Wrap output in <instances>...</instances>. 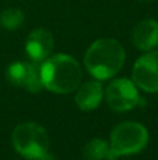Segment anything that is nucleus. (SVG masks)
<instances>
[{
	"label": "nucleus",
	"instance_id": "4468645a",
	"mask_svg": "<svg viewBox=\"0 0 158 160\" xmlns=\"http://www.w3.org/2000/svg\"><path fill=\"white\" fill-rule=\"evenodd\" d=\"M137 2H140V3H151V2H154V0H137Z\"/></svg>",
	"mask_w": 158,
	"mask_h": 160
},
{
	"label": "nucleus",
	"instance_id": "1a4fd4ad",
	"mask_svg": "<svg viewBox=\"0 0 158 160\" xmlns=\"http://www.w3.org/2000/svg\"><path fill=\"white\" fill-rule=\"evenodd\" d=\"M132 42L137 49L147 52L158 48V21L144 18L134 25L132 31Z\"/></svg>",
	"mask_w": 158,
	"mask_h": 160
},
{
	"label": "nucleus",
	"instance_id": "423d86ee",
	"mask_svg": "<svg viewBox=\"0 0 158 160\" xmlns=\"http://www.w3.org/2000/svg\"><path fill=\"white\" fill-rule=\"evenodd\" d=\"M132 80L146 93H158V49L147 51L134 62Z\"/></svg>",
	"mask_w": 158,
	"mask_h": 160
},
{
	"label": "nucleus",
	"instance_id": "39448f33",
	"mask_svg": "<svg viewBox=\"0 0 158 160\" xmlns=\"http://www.w3.org/2000/svg\"><path fill=\"white\" fill-rule=\"evenodd\" d=\"M109 108L114 111H130L140 102L139 87L130 79H114L104 91Z\"/></svg>",
	"mask_w": 158,
	"mask_h": 160
},
{
	"label": "nucleus",
	"instance_id": "9d476101",
	"mask_svg": "<svg viewBox=\"0 0 158 160\" xmlns=\"http://www.w3.org/2000/svg\"><path fill=\"white\" fill-rule=\"evenodd\" d=\"M74 101L83 111H92L101 104L104 98V88L100 82H86L76 88Z\"/></svg>",
	"mask_w": 158,
	"mask_h": 160
},
{
	"label": "nucleus",
	"instance_id": "20e7f679",
	"mask_svg": "<svg viewBox=\"0 0 158 160\" xmlns=\"http://www.w3.org/2000/svg\"><path fill=\"white\" fill-rule=\"evenodd\" d=\"M148 131L144 125L133 121L120 122L109 135V145L118 158L140 153L148 143Z\"/></svg>",
	"mask_w": 158,
	"mask_h": 160
},
{
	"label": "nucleus",
	"instance_id": "0eeeda50",
	"mask_svg": "<svg viewBox=\"0 0 158 160\" xmlns=\"http://www.w3.org/2000/svg\"><path fill=\"white\" fill-rule=\"evenodd\" d=\"M7 80L16 87L25 88L30 93H39L44 88L41 80V63L17 61L7 69Z\"/></svg>",
	"mask_w": 158,
	"mask_h": 160
},
{
	"label": "nucleus",
	"instance_id": "f8f14e48",
	"mask_svg": "<svg viewBox=\"0 0 158 160\" xmlns=\"http://www.w3.org/2000/svg\"><path fill=\"white\" fill-rule=\"evenodd\" d=\"M25 16L17 7H8L0 13V25L7 31H16L22 25Z\"/></svg>",
	"mask_w": 158,
	"mask_h": 160
},
{
	"label": "nucleus",
	"instance_id": "6e6552de",
	"mask_svg": "<svg viewBox=\"0 0 158 160\" xmlns=\"http://www.w3.org/2000/svg\"><path fill=\"white\" fill-rule=\"evenodd\" d=\"M53 51V37L45 28H36L31 31L25 41V52L30 61L42 63L49 58Z\"/></svg>",
	"mask_w": 158,
	"mask_h": 160
},
{
	"label": "nucleus",
	"instance_id": "ddd939ff",
	"mask_svg": "<svg viewBox=\"0 0 158 160\" xmlns=\"http://www.w3.org/2000/svg\"><path fill=\"white\" fill-rule=\"evenodd\" d=\"M39 160H55V158H53L52 155H49V153H48L46 156H44V158H42V159H39Z\"/></svg>",
	"mask_w": 158,
	"mask_h": 160
},
{
	"label": "nucleus",
	"instance_id": "f03ea898",
	"mask_svg": "<svg viewBox=\"0 0 158 160\" xmlns=\"http://www.w3.org/2000/svg\"><path fill=\"white\" fill-rule=\"evenodd\" d=\"M83 79L81 66L73 56L58 53L41 63V80L44 88L58 94L74 91Z\"/></svg>",
	"mask_w": 158,
	"mask_h": 160
},
{
	"label": "nucleus",
	"instance_id": "7ed1b4c3",
	"mask_svg": "<svg viewBox=\"0 0 158 160\" xmlns=\"http://www.w3.org/2000/svg\"><path fill=\"white\" fill-rule=\"evenodd\" d=\"M11 143L20 156L28 160H39L49 150V136L44 127L35 122H24L14 128Z\"/></svg>",
	"mask_w": 158,
	"mask_h": 160
},
{
	"label": "nucleus",
	"instance_id": "f257e3e1",
	"mask_svg": "<svg viewBox=\"0 0 158 160\" xmlns=\"http://www.w3.org/2000/svg\"><path fill=\"white\" fill-rule=\"evenodd\" d=\"M126 61L122 44L114 38H100L88 47L84 55L86 69L97 80H108L120 72Z\"/></svg>",
	"mask_w": 158,
	"mask_h": 160
},
{
	"label": "nucleus",
	"instance_id": "9b49d317",
	"mask_svg": "<svg viewBox=\"0 0 158 160\" xmlns=\"http://www.w3.org/2000/svg\"><path fill=\"white\" fill-rule=\"evenodd\" d=\"M84 160H116L109 142L101 138H94L83 148Z\"/></svg>",
	"mask_w": 158,
	"mask_h": 160
}]
</instances>
